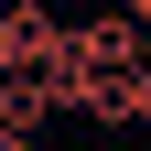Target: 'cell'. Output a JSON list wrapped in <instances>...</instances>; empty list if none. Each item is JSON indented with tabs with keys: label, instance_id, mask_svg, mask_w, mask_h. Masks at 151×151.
I'll return each mask as SVG.
<instances>
[{
	"label": "cell",
	"instance_id": "obj_1",
	"mask_svg": "<svg viewBox=\"0 0 151 151\" xmlns=\"http://www.w3.org/2000/svg\"><path fill=\"white\" fill-rule=\"evenodd\" d=\"M43 119H54V86H43V76H0V129H11V140H32Z\"/></svg>",
	"mask_w": 151,
	"mask_h": 151
},
{
	"label": "cell",
	"instance_id": "obj_2",
	"mask_svg": "<svg viewBox=\"0 0 151 151\" xmlns=\"http://www.w3.org/2000/svg\"><path fill=\"white\" fill-rule=\"evenodd\" d=\"M129 129H151V65L129 76Z\"/></svg>",
	"mask_w": 151,
	"mask_h": 151
},
{
	"label": "cell",
	"instance_id": "obj_3",
	"mask_svg": "<svg viewBox=\"0 0 151 151\" xmlns=\"http://www.w3.org/2000/svg\"><path fill=\"white\" fill-rule=\"evenodd\" d=\"M119 11H129V22H140V32H151V0H119Z\"/></svg>",
	"mask_w": 151,
	"mask_h": 151
},
{
	"label": "cell",
	"instance_id": "obj_4",
	"mask_svg": "<svg viewBox=\"0 0 151 151\" xmlns=\"http://www.w3.org/2000/svg\"><path fill=\"white\" fill-rule=\"evenodd\" d=\"M0 151H32V140H11V129H0Z\"/></svg>",
	"mask_w": 151,
	"mask_h": 151
},
{
	"label": "cell",
	"instance_id": "obj_5",
	"mask_svg": "<svg viewBox=\"0 0 151 151\" xmlns=\"http://www.w3.org/2000/svg\"><path fill=\"white\" fill-rule=\"evenodd\" d=\"M0 11H22V0H0Z\"/></svg>",
	"mask_w": 151,
	"mask_h": 151
}]
</instances>
